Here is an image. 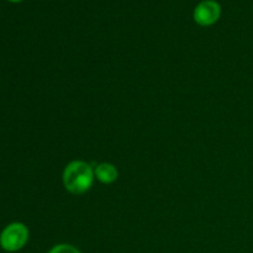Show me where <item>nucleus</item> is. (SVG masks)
<instances>
[{"label":"nucleus","mask_w":253,"mask_h":253,"mask_svg":"<svg viewBox=\"0 0 253 253\" xmlns=\"http://www.w3.org/2000/svg\"><path fill=\"white\" fill-rule=\"evenodd\" d=\"M221 6L215 0H204L194 9V20L200 26H210L220 19Z\"/></svg>","instance_id":"7ed1b4c3"},{"label":"nucleus","mask_w":253,"mask_h":253,"mask_svg":"<svg viewBox=\"0 0 253 253\" xmlns=\"http://www.w3.org/2000/svg\"><path fill=\"white\" fill-rule=\"evenodd\" d=\"M30 239V231L24 222H11L0 234V247L6 252H17L24 249Z\"/></svg>","instance_id":"f03ea898"},{"label":"nucleus","mask_w":253,"mask_h":253,"mask_svg":"<svg viewBox=\"0 0 253 253\" xmlns=\"http://www.w3.org/2000/svg\"><path fill=\"white\" fill-rule=\"evenodd\" d=\"M94 175L103 184H111V183L118 179L119 172L115 166L111 165V163L104 162L94 168Z\"/></svg>","instance_id":"20e7f679"},{"label":"nucleus","mask_w":253,"mask_h":253,"mask_svg":"<svg viewBox=\"0 0 253 253\" xmlns=\"http://www.w3.org/2000/svg\"><path fill=\"white\" fill-rule=\"evenodd\" d=\"M94 169L84 161H72L66 166L62 180L67 192L81 195L88 192L94 182Z\"/></svg>","instance_id":"f257e3e1"},{"label":"nucleus","mask_w":253,"mask_h":253,"mask_svg":"<svg viewBox=\"0 0 253 253\" xmlns=\"http://www.w3.org/2000/svg\"><path fill=\"white\" fill-rule=\"evenodd\" d=\"M9 1H11V2H20V1H21V0H9Z\"/></svg>","instance_id":"423d86ee"},{"label":"nucleus","mask_w":253,"mask_h":253,"mask_svg":"<svg viewBox=\"0 0 253 253\" xmlns=\"http://www.w3.org/2000/svg\"><path fill=\"white\" fill-rule=\"evenodd\" d=\"M48 253H82L77 247L68 244H58L54 245Z\"/></svg>","instance_id":"39448f33"}]
</instances>
